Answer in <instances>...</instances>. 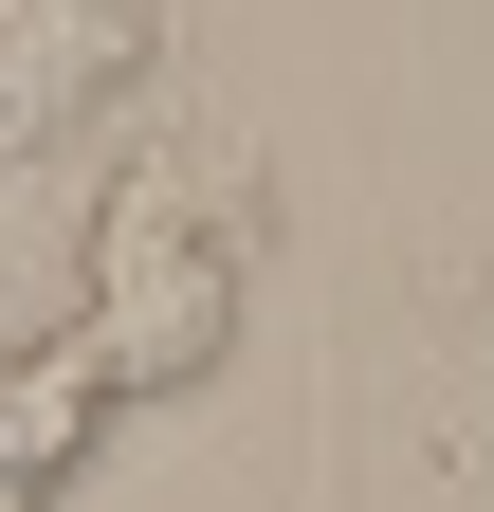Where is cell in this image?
<instances>
[{"mask_svg": "<svg viewBox=\"0 0 494 512\" xmlns=\"http://www.w3.org/2000/svg\"><path fill=\"white\" fill-rule=\"evenodd\" d=\"M238 275H257V183H238V147L220 128H147V147L92 183V238H74V330L110 366V403L220 384Z\"/></svg>", "mask_w": 494, "mask_h": 512, "instance_id": "cell-1", "label": "cell"}, {"mask_svg": "<svg viewBox=\"0 0 494 512\" xmlns=\"http://www.w3.org/2000/svg\"><path fill=\"white\" fill-rule=\"evenodd\" d=\"M92 421H110V366L92 330L55 311V330H0V494H55V476H92Z\"/></svg>", "mask_w": 494, "mask_h": 512, "instance_id": "cell-3", "label": "cell"}, {"mask_svg": "<svg viewBox=\"0 0 494 512\" xmlns=\"http://www.w3.org/2000/svg\"><path fill=\"white\" fill-rule=\"evenodd\" d=\"M147 74V0H0V165L74 147V110Z\"/></svg>", "mask_w": 494, "mask_h": 512, "instance_id": "cell-2", "label": "cell"}]
</instances>
